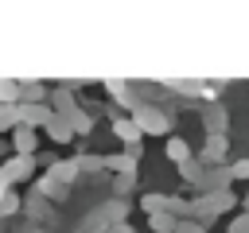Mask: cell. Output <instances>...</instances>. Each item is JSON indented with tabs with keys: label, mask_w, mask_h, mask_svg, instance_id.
<instances>
[{
	"label": "cell",
	"mask_w": 249,
	"mask_h": 233,
	"mask_svg": "<svg viewBox=\"0 0 249 233\" xmlns=\"http://www.w3.org/2000/svg\"><path fill=\"white\" fill-rule=\"evenodd\" d=\"M241 206H245V214H249V194H245V198H241Z\"/></svg>",
	"instance_id": "cell-26"
},
{
	"label": "cell",
	"mask_w": 249,
	"mask_h": 233,
	"mask_svg": "<svg viewBox=\"0 0 249 233\" xmlns=\"http://www.w3.org/2000/svg\"><path fill=\"white\" fill-rule=\"evenodd\" d=\"M179 221H183V217H175V214H148L152 233H175V229H179Z\"/></svg>",
	"instance_id": "cell-11"
},
{
	"label": "cell",
	"mask_w": 249,
	"mask_h": 233,
	"mask_svg": "<svg viewBox=\"0 0 249 233\" xmlns=\"http://www.w3.org/2000/svg\"><path fill=\"white\" fill-rule=\"evenodd\" d=\"M230 206H237V198H233V190H214V194H198L195 202H191V217L195 221H202V225H210L218 214H226Z\"/></svg>",
	"instance_id": "cell-1"
},
{
	"label": "cell",
	"mask_w": 249,
	"mask_h": 233,
	"mask_svg": "<svg viewBox=\"0 0 249 233\" xmlns=\"http://www.w3.org/2000/svg\"><path fill=\"white\" fill-rule=\"evenodd\" d=\"M175 233H206V225H202V221H195V217H183Z\"/></svg>",
	"instance_id": "cell-20"
},
{
	"label": "cell",
	"mask_w": 249,
	"mask_h": 233,
	"mask_svg": "<svg viewBox=\"0 0 249 233\" xmlns=\"http://www.w3.org/2000/svg\"><path fill=\"white\" fill-rule=\"evenodd\" d=\"M206 128H210V136H226V116H222V109L214 105V109H206Z\"/></svg>",
	"instance_id": "cell-15"
},
{
	"label": "cell",
	"mask_w": 249,
	"mask_h": 233,
	"mask_svg": "<svg viewBox=\"0 0 249 233\" xmlns=\"http://www.w3.org/2000/svg\"><path fill=\"white\" fill-rule=\"evenodd\" d=\"M19 105H47V85H39V82H19Z\"/></svg>",
	"instance_id": "cell-9"
},
{
	"label": "cell",
	"mask_w": 249,
	"mask_h": 233,
	"mask_svg": "<svg viewBox=\"0 0 249 233\" xmlns=\"http://www.w3.org/2000/svg\"><path fill=\"white\" fill-rule=\"evenodd\" d=\"M226 233H249V214L241 210L237 217H230V225H226Z\"/></svg>",
	"instance_id": "cell-18"
},
{
	"label": "cell",
	"mask_w": 249,
	"mask_h": 233,
	"mask_svg": "<svg viewBox=\"0 0 249 233\" xmlns=\"http://www.w3.org/2000/svg\"><path fill=\"white\" fill-rule=\"evenodd\" d=\"M31 233H47V229H31Z\"/></svg>",
	"instance_id": "cell-27"
},
{
	"label": "cell",
	"mask_w": 249,
	"mask_h": 233,
	"mask_svg": "<svg viewBox=\"0 0 249 233\" xmlns=\"http://www.w3.org/2000/svg\"><path fill=\"white\" fill-rule=\"evenodd\" d=\"M230 171H233V179H249V159H237Z\"/></svg>",
	"instance_id": "cell-21"
},
{
	"label": "cell",
	"mask_w": 249,
	"mask_h": 233,
	"mask_svg": "<svg viewBox=\"0 0 249 233\" xmlns=\"http://www.w3.org/2000/svg\"><path fill=\"white\" fill-rule=\"evenodd\" d=\"M163 151H167V159H171L175 167H183V163H191V159H195V155H191V144H187V140H179V136H167Z\"/></svg>",
	"instance_id": "cell-8"
},
{
	"label": "cell",
	"mask_w": 249,
	"mask_h": 233,
	"mask_svg": "<svg viewBox=\"0 0 249 233\" xmlns=\"http://www.w3.org/2000/svg\"><path fill=\"white\" fill-rule=\"evenodd\" d=\"M70 124H74V136H86V132H89V128H93V116H89V113H82V109H78V113H74V116H70Z\"/></svg>",
	"instance_id": "cell-16"
},
{
	"label": "cell",
	"mask_w": 249,
	"mask_h": 233,
	"mask_svg": "<svg viewBox=\"0 0 249 233\" xmlns=\"http://www.w3.org/2000/svg\"><path fill=\"white\" fill-rule=\"evenodd\" d=\"M51 120H54L51 101H47V105H19V124H27V128H47Z\"/></svg>",
	"instance_id": "cell-3"
},
{
	"label": "cell",
	"mask_w": 249,
	"mask_h": 233,
	"mask_svg": "<svg viewBox=\"0 0 249 233\" xmlns=\"http://www.w3.org/2000/svg\"><path fill=\"white\" fill-rule=\"evenodd\" d=\"M132 190V179L128 175H117V194H128Z\"/></svg>",
	"instance_id": "cell-23"
},
{
	"label": "cell",
	"mask_w": 249,
	"mask_h": 233,
	"mask_svg": "<svg viewBox=\"0 0 249 233\" xmlns=\"http://www.w3.org/2000/svg\"><path fill=\"white\" fill-rule=\"evenodd\" d=\"M105 233H132V225H128V221H113Z\"/></svg>",
	"instance_id": "cell-24"
},
{
	"label": "cell",
	"mask_w": 249,
	"mask_h": 233,
	"mask_svg": "<svg viewBox=\"0 0 249 233\" xmlns=\"http://www.w3.org/2000/svg\"><path fill=\"white\" fill-rule=\"evenodd\" d=\"M105 89H109V93H113V97H117V101H124V105H128V101H132V89H128V85H124V82H117V78H113V82H105Z\"/></svg>",
	"instance_id": "cell-17"
},
{
	"label": "cell",
	"mask_w": 249,
	"mask_h": 233,
	"mask_svg": "<svg viewBox=\"0 0 249 233\" xmlns=\"http://www.w3.org/2000/svg\"><path fill=\"white\" fill-rule=\"evenodd\" d=\"M132 120L140 124V132H152V136H163L171 128V116L163 109H156V105H136L132 109Z\"/></svg>",
	"instance_id": "cell-2"
},
{
	"label": "cell",
	"mask_w": 249,
	"mask_h": 233,
	"mask_svg": "<svg viewBox=\"0 0 249 233\" xmlns=\"http://www.w3.org/2000/svg\"><path fill=\"white\" fill-rule=\"evenodd\" d=\"M0 175H4L8 183H23V179L35 175V159H27V155H12L8 163H0Z\"/></svg>",
	"instance_id": "cell-4"
},
{
	"label": "cell",
	"mask_w": 249,
	"mask_h": 233,
	"mask_svg": "<svg viewBox=\"0 0 249 233\" xmlns=\"http://www.w3.org/2000/svg\"><path fill=\"white\" fill-rule=\"evenodd\" d=\"M35 148H39V132H35V128H27V124H19V128L12 132V151H16V155L35 159Z\"/></svg>",
	"instance_id": "cell-5"
},
{
	"label": "cell",
	"mask_w": 249,
	"mask_h": 233,
	"mask_svg": "<svg viewBox=\"0 0 249 233\" xmlns=\"http://www.w3.org/2000/svg\"><path fill=\"white\" fill-rule=\"evenodd\" d=\"M12 155H16V151H12V140H4V136H0V163H8Z\"/></svg>",
	"instance_id": "cell-22"
},
{
	"label": "cell",
	"mask_w": 249,
	"mask_h": 233,
	"mask_svg": "<svg viewBox=\"0 0 249 233\" xmlns=\"http://www.w3.org/2000/svg\"><path fill=\"white\" fill-rule=\"evenodd\" d=\"M16 210H19V194H16V190H8V194H4V202H0V214L8 217V214H16Z\"/></svg>",
	"instance_id": "cell-19"
},
{
	"label": "cell",
	"mask_w": 249,
	"mask_h": 233,
	"mask_svg": "<svg viewBox=\"0 0 249 233\" xmlns=\"http://www.w3.org/2000/svg\"><path fill=\"white\" fill-rule=\"evenodd\" d=\"M16 128H19V105H0V136L4 132L12 136Z\"/></svg>",
	"instance_id": "cell-12"
},
{
	"label": "cell",
	"mask_w": 249,
	"mask_h": 233,
	"mask_svg": "<svg viewBox=\"0 0 249 233\" xmlns=\"http://www.w3.org/2000/svg\"><path fill=\"white\" fill-rule=\"evenodd\" d=\"M0 217H4V214H0Z\"/></svg>",
	"instance_id": "cell-28"
},
{
	"label": "cell",
	"mask_w": 249,
	"mask_h": 233,
	"mask_svg": "<svg viewBox=\"0 0 249 233\" xmlns=\"http://www.w3.org/2000/svg\"><path fill=\"white\" fill-rule=\"evenodd\" d=\"M202 167H214V163H222L226 159V136H206V148L195 155Z\"/></svg>",
	"instance_id": "cell-7"
},
{
	"label": "cell",
	"mask_w": 249,
	"mask_h": 233,
	"mask_svg": "<svg viewBox=\"0 0 249 233\" xmlns=\"http://www.w3.org/2000/svg\"><path fill=\"white\" fill-rule=\"evenodd\" d=\"M8 190H12V183H8L4 175H0V202H4V194H8Z\"/></svg>",
	"instance_id": "cell-25"
},
{
	"label": "cell",
	"mask_w": 249,
	"mask_h": 233,
	"mask_svg": "<svg viewBox=\"0 0 249 233\" xmlns=\"http://www.w3.org/2000/svg\"><path fill=\"white\" fill-rule=\"evenodd\" d=\"M47 136H51L54 144H70V140H74V124H70L66 116H58V113H54V120L47 124Z\"/></svg>",
	"instance_id": "cell-10"
},
{
	"label": "cell",
	"mask_w": 249,
	"mask_h": 233,
	"mask_svg": "<svg viewBox=\"0 0 249 233\" xmlns=\"http://www.w3.org/2000/svg\"><path fill=\"white\" fill-rule=\"evenodd\" d=\"M0 105H19V82L0 78Z\"/></svg>",
	"instance_id": "cell-14"
},
{
	"label": "cell",
	"mask_w": 249,
	"mask_h": 233,
	"mask_svg": "<svg viewBox=\"0 0 249 233\" xmlns=\"http://www.w3.org/2000/svg\"><path fill=\"white\" fill-rule=\"evenodd\" d=\"M105 167H109V171H117V175H128V179H132L136 159H132V155H109V159H105Z\"/></svg>",
	"instance_id": "cell-13"
},
{
	"label": "cell",
	"mask_w": 249,
	"mask_h": 233,
	"mask_svg": "<svg viewBox=\"0 0 249 233\" xmlns=\"http://www.w3.org/2000/svg\"><path fill=\"white\" fill-rule=\"evenodd\" d=\"M113 136H117L124 148H136V144L144 140V132H140V124H136L132 116H117V120H113Z\"/></svg>",
	"instance_id": "cell-6"
}]
</instances>
